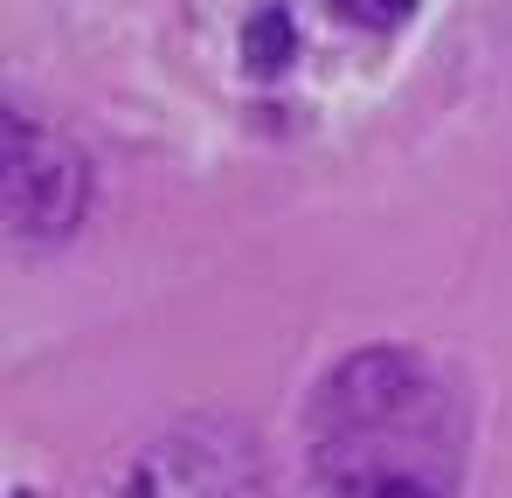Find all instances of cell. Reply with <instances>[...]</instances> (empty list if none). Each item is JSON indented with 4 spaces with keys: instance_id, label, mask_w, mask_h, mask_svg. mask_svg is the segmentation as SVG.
<instances>
[{
    "instance_id": "cell-1",
    "label": "cell",
    "mask_w": 512,
    "mask_h": 498,
    "mask_svg": "<svg viewBox=\"0 0 512 498\" xmlns=\"http://www.w3.org/2000/svg\"><path fill=\"white\" fill-rule=\"evenodd\" d=\"M471 409L423 346H360L305 409V464L319 498H457Z\"/></svg>"
},
{
    "instance_id": "cell-2",
    "label": "cell",
    "mask_w": 512,
    "mask_h": 498,
    "mask_svg": "<svg viewBox=\"0 0 512 498\" xmlns=\"http://www.w3.org/2000/svg\"><path fill=\"white\" fill-rule=\"evenodd\" d=\"M118 498H263V450L236 415H187L132 457Z\"/></svg>"
},
{
    "instance_id": "cell-3",
    "label": "cell",
    "mask_w": 512,
    "mask_h": 498,
    "mask_svg": "<svg viewBox=\"0 0 512 498\" xmlns=\"http://www.w3.org/2000/svg\"><path fill=\"white\" fill-rule=\"evenodd\" d=\"M84 201H90V166L84 153L28 118V111H7V229L14 243H63L77 222H84Z\"/></svg>"
},
{
    "instance_id": "cell-4",
    "label": "cell",
    "mask_w": 512,
    "mask_h": 498,
    "mask_svg": "<svg viewBox=\"0 0 512 498\" xmlns=\"http://www.w3.org/2000/svg\"><path fill=\"white\" fill-rule=\"evenodd\" d=\"M340 14H353L360 28H402L416 14V0H333Z\"/></svg>"
},
{
    "instance_id": "cell-5",
    "label": "cell",
    "mask_w": 512,
    "mask_h": 498,
    "mask_svg": "<svg viewBox=\"0 0 512 498\" xmlns=\"http://www.w3.org/2000/svg\"><path fill=\"white\" fill-rule=\"evenodd\" d=\"M14 498H28V492H14Z\"/></svg>"
}]
</instances>
